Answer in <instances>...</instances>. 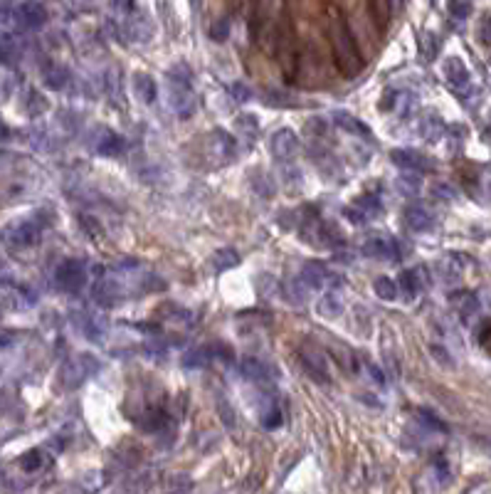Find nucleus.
<instances>
[{
    "mask_svg": "<svg viewBox=\"0 0 491 494\" xmlns=\"http://www.w3.org/2000/svg\"><path fill=\"white\" fill-rule=\"evenodd\" d=\"M344 297H341V292L338 289H328L324 297L319 299V304H316V309H319V314L324 319H336L344 314Z\"/></svg>",
    "mask_w": 491,
    "mask_h": 494,
    "instance_id": "14",
    "label": "nucleus"
},
{
    "mask_svg": "<svg viewBox=\"0 0 491 494\" xmlns=\"http://www.w3.org/2000/svg\"><path fill=\"white\" fill-rule=\"evenodd\" d=\"M479 342H481V346H484V351H486V353H491V324H486L484 329H481Z\"/></svg>",
    "mask_w": 491,
    "mask_h": 494,
    "instance_id": "43",
    "label": "nucleus"
},
{
    "mask_svg": "<svg viewBox=\"0 0 491 494\" xmlns=\"http://www.w3.org/2000/svg\"><path fill=\"white\" fill-rule=\"evenodd\" d=\"M432 193L437 195V198H444V200H455L457 198V190L452 188V186H444V183H437L432 188Z\"/></svg>",
    "mask_w": 491,
    "mask_h": 494,
    "instance_id": "41",
    "label": "nucleus"
},
{
    "mask_svg": "<svg viewBox=\"0 0 491 494\" xmlns=\"http://www.w3.org/2000/svg\"><path fill=\"white\" fill-rule=\"evenodd\" d=\"M390 159L393 164L405 168V171H430V168H432V166L427 164L430 159L420 156L417 151H408V148H395V151H390Z\"/></svg>",
    "mask_w": 491,
    "mask_h": 494,
    "instance_id": "12",
    "label": "nucleus"
},
{
    "mask_svg": "<svg viewBox=\"0 0 491 494\" xmlns=\"http://www.w3.org/2000/svg\"><path fill=\"white\" fill-rule=\"evenodd\" d=\"M405 225L410 230H415V233H425V230L432 228V215L422 206H410L405 210Z\"/></svg>",
    "mask_w": 491,
    "mask_h": 494,
    "instance_id": "18",
    "label": "nucleus"
},
{
    "mask_svg": "<svg viewBox=\"0 0 491 494\" xmlns=\"http://www.w3.org/2000/svg\"><path fill=\"white\" fill-rule=\"evenodd\" d=\"M168 77V106L180 119H190L198 109L196 92H193V72L185 62H176L166 72Z\"/></svg>",
    "mask_w": 491,
    "mask_h": 494,
    "instance_id": "1",
    "label": "nucleus"
},
{
    "mask_svg": "<svg viewBox=\"0 0 491 494\" xmlns=\"http://www.w3.org/2000/svg\"><path fill=\"white\" fill-rule=\"evenodd\" d=\"M8 136H10V129L6 126V121H0V141H8Z\"/></svg>",
    "mask_w": 491,
    "mask_h": 494,
    "instance_id": "46",
    "label": "nucleus"
},
{
    "mask_svg": "<svg viewBox=\"0 0 491 494\" xmlns=\"http://www.w3.org/2000/svg\"><path fill=\"white\" fill-rule=\"evenodd\" d=\"M366 370H368V373H370V378H373V383H378V386H385V373L378 368V366L370 364V361H368V364H366Z\"/></svg>",
    "mask_w": 491,
    "mask_h": 494,
    "instance_id": "42",
    "label": "nucleus"
},
{
    "mask_svg": "<svg viewBox=\"0 0 491 494\" xmlns=\"http://www.w3.org/2000/svg\"><path fill=\"white\" fill-rule=\"evenodd\" d=\"M237 265H240V255H237L232 247H222V250H218V253L210 257V267H213L215 272H225Z\"/></svg>",
    "mask_w": 491,
    "mask_h": 494,
    "instance_id": "26",
    "label": "nucleus"
},
{
    "mask_svg": "<svg viewBox=\"0 0 491 494\" xmlns=\"http://www.w3.org/2000/svg\"><path fill=\"white\" fill-rule=\"evenodd\" d=\"M210 144H213V148L218 151V159L220 161H230L235 159L237 153V146H235V139H232L230 134H225V131H213L210 134Z\"/></svg>",
    "mask_w": 491,
    "mask_h": 494,
    "instance_id": "19",
    "label": "nucleus"
},
{
    "mask_svg": "<svg viewBox=\"0 0 491 494\" xmlns=\"http://www.w3.org/2000/svg\"><path fill=\"white\" fill-rule=\"evenodd\" d=\"M18 57V48L12 40H0V62H12Z\"/></svg>",
    "mask_w": 491,
    "mask_h": 494,
    "instance_id": "38",
    "label": "nucleus"
},
{
    "mask_svg": "<svg viewBox=\"0 0 491 494\" xmlns=\"http://www.w3.org/2000/svg\"><path fill=\"white\" fill-rule=\"evenodd\" d=\"M442 72H444L447 84H450L452 89H457V92H464V89L469 87V70L464 67V62L459 57L447 59L444 67H442Z\"/></svg>",
    "mask_w": 491,
    "mask_h": 494,
    "instance_id": "11",
    "label": "nucleus"
},
{
    "mask_svg": "<svg viewBox=\"0 0 491 494\" xmlns=\"http://www.w3.org/2000/svg\"><path fill=\"white\" fill-rule=\"evenodd\" d=\"M363 255L373 259H390L395 262L400 257V250H397V240L390 235H370L363 242Z\"/></svg>",
    "mask_w": 491,
    "mask_h": 494,
    "instance_id": "7",
    "label": "nucleus"
},
{
    "mask_svg": "<svg viewBox=\"0 0 491 494\" xmlns=\"http://www.w3.org/2000/svg\"><path fill=\"white\" fill-rule=\"evenodd\" d=\"M302 364L304 370L309 373V378L316 383H328L331 381V370H328V359L314 344H304L302 346Z\"/></svg>",
    "mask_w": 491,
    "mask_h": 494,
    "instance_id": "4",
    "label": "nucleus"
},
{
    "mask_svg": "<svg viewBox=\"0 0 491 494\" xmlns=\"http://www.w3.org/2000/svg\"><path fill=\"white\" fill-rule=\"evenodd\" d=\"M302 282L306 284L309 289H319V287H324L326 282H328V270H326L321 262H306V265L302 267Z\"/></svg>",
    "mask_w": 491,
    "mask_h": 494,
    "instance_id": "16",
    "label": "nucleus"
},
{
    "mask_svg": "<svg viewBox=\"0 0 491 494\" xmlns=\"http://www.w3.org/2000/svg\"><path fill=\"white\" fill-rule=\"evenodd\" d=\"M124 148H126L124 136L114 134V131H104L101 139L96 141V151H99L101 156H121Z\"/></svg>",
    "mask_w": 491,
    "mask_h": 494,
    "instance_id": "20",
    "label": "nucleus"
},
{
    "mask_svg": "<svg viewBox=\"0 0 491 494\" xmlns=\"http://www.w3.org/2000/svg\"><path fill=\"white\" fill-rule=\"evenodd\" d=\"M455 306L459 309L462 319H469V317H474V312H477V309H479V302H477V297H474V295H459L455 299Z\"/></svg>",
    "mask_w": 491,
    "mask_h": 494,
    "instance_id": "32",
    "label": "nucleus"
},
{
    "mask_svg": "<svg viewBox=\"0 0 491 494\" xmlns=\"http://www.w3.org/2000/svg\"><path fill=\"white\" fill-rule=\"evenodd\" d=\"M207 35H210V40H215V42H225L227 37H230V20H227V18H220L218 23L210 25Z\"/></svg>",
    "mask_w": 491,
    "mask_h": 494,
    "instance_id": "33",
    "label": "nucleus"
},
{
    "mask_svg": "<svg viewBox=\"0 0 491 494\" xmlns=\"http://www.w3.org/2000/svg\"><path fill=\"white\" fill-rule=\"evenodd\" d=\"M99 370V361L94 359V356H77V359H72L70 364L65 366V370H62V378H65L67 386H79L82 381H87L92 373H96Z\"/></svg>",
    "mask_w": 491,
    "mask_h": 494,
    "instance_id": "6",
    "label": "nucleus"
},
{
    "mask_svg": "<svg viewBox=\"0 0 491 494\" xmlns=\"http://www.w3.org/2000/svg\"><path fill=\"white\" fill-rule=\"evenodd\" d=\"M331 40H333V55H336L338 70L344 72V75H348V77H355L363 67L361 52H358V48H355L353 35H351L348 28H346L341 20L333 23Z\"/></svg>",
    "mask_w": 491,
    "mask_h": 494,
    "instance_id": "2",
    "label": "nucleus"
},
{
    "mask_svg": "<svg viewBox=\"0 0 491 494\" xmlns=\"http://www.w3.org/2000/svg\"><path fill=\"white\" fill-rule=\"evenodd\" d=\"M12 18L25 30H40L42 25L48 23V10H45V6L37 3V0H25V3H20V6L12 10Z\"/></svg>",
    "mask_w": 491,
    "mask_h": 494,
    "instance_id": "5",
    "label": "nucleus"
},
{
    "mask_svg": "<svg viewBox=\"0 0 491 494\" xmlns=\"http://www.w3.org/2000/svg\"><path fill=\"white\" fill-rule=\"evenodd\" d=\"M237 129L242 131L244 136H249V139H255L257 134H260V124H257V117H252V114H244V117L237 119Z\"/></svg>",
    "mask_w": 491,
    "mask_h": 494,
    "instance_id": "35",
    "label": "nucleus"
},
{
    "mask_svg": "<svg viewBox=\"0 0 491 494\" xmlns=\"http://www.w3.org/2000/svg\"><path fill=\"white\" fill-rule=\"evenodd\" d=\"M420 272L422 270H405L403 275H400L397 289H400V292H403L408 299H415V297H417V292L425 287V279H420Z\"/></svg>",
    "mask_w": 491,
    "mask_h": 494,
    "instance_id": "22",
    "label": "nucleus"
},
{
    "mask_svg": "<svg viewBox=\"0 0 491 494\" xmlns=\"http://www.w3.org/2000/svg\"><path fill=\"white\" fill-rule=\"evenodd\" d=\"M450 12L457 20L469 18V12H472V0H450Z\"/></svg>",
    "mask_w": 491,
    "mask_h": 494,
    "instance_id": "37",
    "label": "nucleus"
},
{
    "mask_svg": "<svg viewBox=\"0 0 491 494\" xmlns=\"http://www.w3.org/2000/svg\"><path fill=\"white\" fill-rule=\"evenodd\" d=\"M373 292L385 302H395L397 295H400V289H397V282L390 279V277H378L373 282Z\"/></svg>",
    "mask_w": 491,
    "mask_h": 494,
    "instance_id": "27",
    "label": "nucleus"
},
{
    "mask_svg": "<svg viewBox=\"0 0 491 494\" xmlns=\"http://www.w3.org/2000/svg\"><path fill=\"white\" fill-rule=\"evenodd\" d=\"M269 148H272L274 159L289 161V159H294L296 153H299L302 144H299V136H296V131L279 129V131H274L272 139H269Z\"/></svg>",
    "mask_w": 491,
    "mask_h": 494,
    "instance_id": "8",
    "label": "nucleus"
},
{
    "mask_svg": "<svg viewBox=\"0 0 491 494\" xmlns=\"http://www.w3.org/2000/svg\"><path fill=\"white\" fill-rule=\"evenodd\" d=\"M77 8H94L96 6V0H72Z\"/></svg>",
    "mask_w": 491,
    "mask_h": 494,
    "instance_id": "45",
    "label": "nucleus"
},
{
    "mask_svg": "<svg viewBox=\"0 0 491 494\" xmlns=\"http://www.w3.org/2000/svg\"><path fill=\"white\" fill-rule=\"evenodd\" d=\"M282 292H284L286 302H291V304L302 306L304 299L309 297V292L311 289L306 287V284L302 282V277H294V279H289V282H284V287H282Z\"/></svg>",
    "mask_w": 491,
    "mask_h": 494,
    "instance_id": "25",
    "label": "nucleus"
},
{
    "mask_svg": "<svg viewBox=\"0 0 491 494\" xmlns=\"http://www.w3.org/2000/svg\"><path fill=\"white\" fill-rule=\"evenodd\" d=\"M333 124H336L338 129L346 131L351 136H361V139H370V129H368L366 124L361 119H355L353 114H346V112H336L333 114Z\"/></svg>",
    "mask_w": 491,
    "mask_h": 494,
    "instance_id": "15",
    "label": "nucleus"
},
{
    "mask_svg": "<svg viewBox=\"0 0 491 494\" xmlns=\"http://www.w3.org/2000/svg\"><path fill=\"white\" fill-rule=\"evenodd\" d=\"M249 186H252V188H255L262 198H272V195L277 193L272 176H269L267 171H262V168H255V171L249 173Z\"/></svg>",
    "mask_w": 491,
    "mask_h": 494,
    "instance_id": "24",
    "label": "nucleus"
},
{
    "mask_svg": "<svg viewBox=\"0 0 491 494\" xmlns=\"http://www.w3.org/2000/svg\"><path fill=\"white\" fill-rule=\"evenodd\" d=\"M344 215H346V218H348L353 225H363V223H366V220H368V215H366V213H363L358 206H351V208H346V210H344Z\"/></svg>",
    "mask_w": 491,
    "mask_h": 494,
    "instance_id": "40",
    "label": "nucleus"
},
{
    "mask_svg": "<svg viewBox=\"0 0 491 494\" xmlns=\"http://www.w3.org/2000/svg\"><path fill=\"white\" fill-rule=\"evenodd\" d=\"M42 82H45L48 89H52V92H59V89H65L67 82H70V72L62 65H50L42 72Z\"/></svg>",
    "mask_w": 491,
    "mask_h": 494,
    "instance_id": "21",
    "label": "nucleus"
},
{
    "mask_svg": "<svg viewBox=\"0 0 491 494\" xmlns=\"http://www.w3.org/2000/svg\"><path fill=\"white\" fill-rule=\"evenodd\" d=\"M94 299L101 306H114L124 299V287L116 277H99L94 282Z\"/></svg>",
    "mask_w": 491,
    "mask_h": 494,
    "instance_id": "10",
    "label": "nucleus"
},
{
    "mask_svg": "<svg viewBox=\"0 0 491 494\" xmlns=\"http://www.w3.org/2000/svg\"><path fill=\"white\" fill-rule=\"evenodd\" d=\"M282 423H284V415H282V408L274 403V400H269V406H267V411L262 413V425H264L267 430H277L282 428Z\"/></svg>",
    "mask_w": 491,
    "mask_h": 494,
    "instance_id": "28",
    "label": "nucleus"
},
{
    "mask_svg": "<svg viewBox=\"0 0 491 494\" xmlns=\"http://www.w3.org/2000/svg\"><path fill=\"white\" fill-rule=\"evenodd\" d=\"M417 415H420V423L425 425V428L430 430H437V433H447V425L442 423V420L435 415V413L430 411H417Z\"/></svg>",
    "mask_w": 491,
    "mask_h": 494,
    "instance_id": "36",
    "label": "nucleus"
},
{
    "mask_svg": "<svg viewBox=\"0 0 491 494\" xmlns=\"http://www.w3.org/2000/svg\"><path fill=\"white\" fill-rule=\"evenodd\" d=\"M116 8L121 12H126V15H131V12L136 10V6H134V0H116Z\"/></svg>",
    "mask_w": 491,
    "mask_h": 494,
    "instance_id": "44",
    "label": "nucleus"
},
{
    "mask_svg": "<svg viewBox=\"0 0 491 494\" xmlns=\"http://www.w3.org/2000/svg\"><path fill=\"white\" fill-rule=\"evenodd\" d=\"M240 370H242L244 378H249V381H255V383H267V381H269V366H267L264 361L255 359V356H247V359H242V364H240Z\"/></svg>",
    "mask_w": 491,
    "mask_h": 494,
    "instance_id": "17",
    "label": "nucleus"
},
{
    "mask_svg": "<svg viewBox=\"0 0 491 494\" xmlns=\"http://www.w3.org/2000/svg\"><path fill=\"white\" fill-rule=\"evenodd\" d=\"M207 361H210V348H193L185 353L183 366L185 368H205Z\"/></svg>",
    "mask_w": 491,
    "mask_h": 494,
    "instance_id": "31",
    "label": "nucleus"
},
{
    "mask_svg": "<svg viewBox=\"0 0 491 494\" xmlns=\"http://www.w3.org/2000/svg\"><path fill=\"white\" fill-rule=\"evenodd\" d=\"M395 186L403 195H417V190H420L422 183H420V176H415V171H408V173H403V176L397 178Z\"/></svg>",
    "mask_w": 491,
    "mask_h": 494,
    "instance_id": "29",
    "label": "nucleus"
},
{
    "mask_svg": "<svg viewBox=\"0 0 491 494\" xmlns=\"http://www.w3.org/2000/svg\"><path fill=\"white\" fill-rule=\"evenodd\" d=\"M131 82H134V95L138 97L141 104H154L156 97H158V84H156L154 77L148 72H136L131 77Z\"/></svg>",
    "mask_w": 491,
    "mask_h": 494,
    "instance_id": "13",
    "label": "nucleus"
},
{
    "mask_svg": "<svg viewBox=\"0 0 491 494\" xmlns=\"http://www.w3.org/2000/svg\"><path fill=\"white\" fill-rule=\"evenodd\" d=\"M353 206L361 208V210L368 215V220L375 218V215H380V213H383V203H380V200L375 198V195H361V198H355Z\"/></svg>",
    "mask_w": 491,
    "mask_h": 494,
    "instance_id": "30",
    "label": "nucleus"
},
{
    "mask_svg": "<svg viewBox=\"0 0 491 494\" xmlns=\"http://www.w3.org/2000/svg\"><path fill=\"white\" fill-rule=\"evenodd\" d=\"M230 95L235 97V101H249V97H252V92H249V87H244V82H235L230 87Z\"/></svg>",
    "mask_w": 491,
    "mask_h": 494,
    "instance_id": "39",
    "label": "nucleus"
},
{
    "mask_svg": "<svg viewBox=\"0 0 491 494\" xmlns=\"http://www.w3.org/2000/svg\"><path fill=\"white\" fill-rule=\"evenodd\" d=\"M444 134V124L442 119L437 117V114H427V117H422L420 121V136L422 139H427V141H439Z\"/></svg>",
    "mask_w": 491,
    "mask_h": 494,
    "instance_id": "23",
    "label": "nucleus"
},
{
    "mask_svg": "<svg viewBox=\"0 0 491 494\" xmlns=\"http://www.w3.org/2000/svg\"><path fill=\"white\" fill-rule=\"evenodd\" d=\"M3 237H6V242L12 247H32L40 240V228H37L35 223H30V220H25V223L10 225V228L3 233Z\"/></svg>",
    "mask_w": 491,
    "mask_h": 494,
    "instance_id": "9",
    "label": "nucleus"
},
{
    "mask_svg": "<svg viewBox=\"0 0 491 494\" xmlns=\"http://www.w3.org/2000/svg\"><path fill=\"white\" fill-rule=\"evenodd\" d=\"M54 282L62 292L74 295L87 284V267H84L82 259H65L54 272Z\"/></svg>",
    "mask_w": 491,
    "mask_h": 494,
    "instance_id": "3",
    "label": "nucleus"
},
{
    "mask_svg": "<svg viewBox=\"0 0 491 494\" xmlns=\"http://www.w3.org/2000/svg\"><path fill=\"white\" fill-rule=\"evenodd\" d=\"M20 467H23L25 472H37L42 467V453L40 450H30V453H25L23 457H20Z\"/></svg>",
    "mask_w": 491,
    "mask_h": 494,
    "instance_id": "34",
    "label": "nucleus"
}]
</instances>
